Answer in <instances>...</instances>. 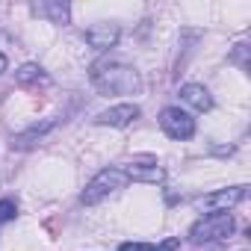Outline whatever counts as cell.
Returning a JSON list of instances; mask_svg holds the SVG:
<instances>
[{"label": "cell", "instance_id": "obj_1", "mask_svg": "<svg viewBox=\"0 0 251 251\" xmlns=\"http://www.w3.org/2000/svg\"><path fill=\"white\" fill-rule=\"evenodd\" d=\"M89 77L100 95H139L142 89L139 71H133L130 65H121V62H98Z\"/></svg>", "mask_w": 251, "mask_h": 251}, {"label": "cell", "instance_id": "obj_2", "mask_svg": "<svg viewBox=\"0 0 251 251\" xmlns=\"http://www.w3.org/2000/svg\"><path fill=\"white\" fill-rule=\"evenodd\" d=\"M124 186H127V175H124V169L109 166V169H100V172L86 183V189H83L80 201H83L86 207H95V204H100L103 198L115 195V192H118V189H124Z\"/></svg>", "mask_w": 251, "mask_h": 251}, {"label": "cell", "instance_id": "obj_3", "mask_svg": "<svg viewBox=\"0 0 251 251\" xmlns=\"http://www.w3.org/2000/svg\"><path fill=\"white\" fill-rule=\"evenodd\" d=\"M233 216L230 213H207L204 219H198L192 227H189V239L195 245H207V242H219L225 236L233 233Z\"/></svg>", "mask_w": 251, "mask_h": 251}, {"label": "cell", "instance_id": "obj_4", "mask_svg": "<svg viewBox=\"0 0 251 251\" xmlns=\"http://www.w3.org/2000/svg\"><path fill=\"white\" fill-rule=\"evenodd\" d=\"M160 127L169 139H177V142H186L195 136V118L180 109V106H166L160 112Z\"/></svg>", "mask_w": 251, "mask_h": 251}, {"label": "cell", "instance_id": "obj_5", "mask_svg": "<svg viewBox=\"0 0 251 251\" xmlns=\"http://www.w3.org/2000/svg\"><path fill=\"white\" fill-rule=\"evenodd\" d=\"M245 195H248V186H227V189H216V192L198 195V198L192 201V207H195V210H204V213H227V210L236 207Z\"/></svg>", "mask_w": 251, "mask_h": 251}, {"label": "cell", "instance_id": "obj_6", "mask_svg": "<svg viewBox=\"0 0 251 251\" xmlns=\"http://www.w3.org/2000/svg\"><path fill=\"white\" fill-rule=\"evenodd\" d=\"M127 180H139V183H163L166 180V169L157 163V157H136L127 169H124Z\"/></svg>", "mask_w": 251, "mask_h": 251}, {"label": "cell", "instance_id": "obj_7", "mask_svg": "<svg viewBox=\"0 0 251 251\" xmlns=\"http://www.w3.org/2000/svg\"><path fill=\"white\" fill-rule=\"evenodd\" d=\"M139 106L136 103H115L103 112L95 115V124H100V127H127V124H133L139 118Z\"/></svg>", "mask_w": 251, "mask_h": 251}, {"label": "cell", "instance_id": "obj_8", "mask_svg": "<svg viewBox=\"0 0 251 251\" xmlns=\"http://www.w3.org/2000/svg\"><path fill=\"white\" fill-rule=\"evenodd\" d=\"M118 36H121V27L112 24V21L92 24V27L86 30V42H89V48H95V50H109V48H115Z\"/></svg>", "mask_w": 251, "mask_h": 251}, {"label": "cell", "instance_id": "obj_9", "mask_svg": "<svg viewBox=\"0 0 251 251\" xmlns=\"http://www.w3.org/2000/svg\"><path fill=\"white\" fill-rule=\"evenodd\" d=\"M180 100H183L186 106L198 109V112L213 109V95H210L207 86H201V83H186V86H180Z\"/></svg>", "mask_w": 251, "mask_h": 251}, {"label": "cell", "instance_id": "obj_10", "mask_svg": "<svg viewBox=\"0 0 251 251\" xmlns=\"http://www.w3.org/2000/svg\"><path fill=\"white\" fill-rule=\"evenodd\" d=\"M30 9L39 18H48L50 24H68V18H71V6L62 3V0H45V3H33Z\"/></svg>", "mask_w": 251, "mask_h": 251}, {"label": "cell", "instance_id": "obj_11", "mask_svg": "<svg viewBox=\"0 0 251 251\" xmlns=\"http://www.w3.org/2000/svg\"><path fill=\"white\" fill-rule=\"evenodd\" d=\"M53 130V121H45V124H33L30 130H24V133H18V136H12V148L15 151H27V148H33V145H39L48 133Z\"/></svg>", "mask_w": 251, "mask_h": 251}, {"label": "cell", "instance_id": "obj_12", "mask_svg": "<svg viewBox=\"0 0 251 251\" xmlns=\"http://www.w3.org/2000/svg\"><path fill=\"white\" fill-rule=\"evenodd\" d=\"M15 83H18V86H30V83H48V74H45V68H42V65H36V62H27V65H21V68L15 71Z\"/></svg>", "mask_w": 251, "mask_h": 251}, {"label": "cell", "instance_id": "obj_13", "mask_svg": "<svg viewBox=\"0 0 251 251\" xmlns=\"http://www.w3.org/2000/svg\"><path fill=\"white\" fill-rule=\"evenodd\" d=\"M18 216V204L12 198H0V225H6Z\"/></svg>", "mask_w": 251, "mask_h": 251}, {"label": "cell", "instance_id": "obj_14", "mask_svg": "<svg viewBox=\"0 0 251 251\" xmlns=\"http://www.w3.org/2000/svg\"><path fill=\"white\" fill-rule=\"evenodd\" d=\"M118 251H154L151 242H121Z\"/></svg>", "mask_w": 251, "mask_h": 251}, {"label": "cell", "instance_id": "obj_15", "mask_svg": "<svg viewBox=\"0 0 251 251\" xmlns=\"http://www.w3.org/2000/svg\"><path fill=\"white\" fill-rule=\"evenodd\" d=\"M180 248V239L177 236H166L160 245H154V251H177Z\"/></svg>", "mask_w": 251, "mask_h": 251}, {"label": "cell", "instance_id": "obj_16", "mask_svg": "<svg viewBox=\"0 0 251 251\" xmlns=\"http://www.w3.org/2000/svg\"><path fill=\"white\" fill-rule=\"evenodd\" d=\"M6 71V53H0V74Z\"/></svg>", "mask_w": 251, "mask_h": 251}]
</instances>
